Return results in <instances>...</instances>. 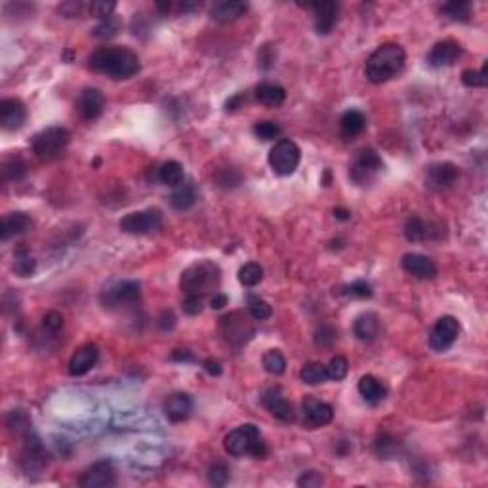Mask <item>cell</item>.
<instances>
[{"label":"cell","instance_id":"obj_1","mask_svg":"<svg viewBox=\"0 0 488 488\" xmlns=\"http://www.w3.org/2000/svg\"><path fill=\"white\" fill-rule=\"evenodd\" d=\"M90 69L117 81H126L140 73L141 64L136 52L122 46H105L95 50L88 59Z\"/></svg>","mask_w":488,"mask_h":488},{"label":"cell","instance_id":"obj_2","mask_svg":"<svg viewBox=\"0 0 488 488\" xmlns=\"http://www.w3.org/2000/svg\"><path fill=\"white\" fill-rule=\"evenodd\" d=\"M405 61L406 54L403 46L391 44V42L381 44L378 50L372 52V56L368 57L364 73L372 84H383L399 75L405 67Z\"/></svg>","mask_w":488,"mask_h":488},{"label":"cell","instance_id":"obj_3","mask_svg":"<svg viewBox=\"0 0 488 488\" xmlns=\"http://www.w3.org/2000/svg\"><path fill=\"white\" fill-rule=\"evenodd\" d=\"M223 446H225V452L229 456L235 458L250 456L261 460L267 454L266 441L261 437L260 429L254 424L239 425L233 432H229L225 441H223Z\"/></svg>","mask_w":488,"mask_h":488},{"label":"cell","instance_id":"obj_4","mask_svg":"<svg viewBox=\"0 0 488 488\" xmlns=\"http://www.w3.org/2000/svg\"><path fill=\"white\" fill-rule=\"evenodd\" d=\"M220 280H222V271H220V267L216 263L198 261V263H193L181 273L179 286H181V292L185 296H189V294L206 296L210 292H216V288L220 286Z\"/></svg>","mask_w":488,"mask_h":488},{"label":"cell","instance_id":"obj_5","mask_svg":"<svg viewBox=\"0 0 488 488\" xmlns=\"http://www.w3.org/2000/svg\"><path fill=\"white\" fill-rule=\"evenodd\" d=\"M71 143V132L64 126H50L38 132L31 141L32 155L40 160H54Z\"/></svg>","mask_w":488,"mask_h":488},{"label":"cell","instance_id":"obj_6","mask_svg":"<svg viewBox=\"0 0 488 488\" xmlns=\"http://www.w3.org/2000/svg\"><path fill=\"white\" fill-rule=\"evenodd\" d=\"M383 172V160L374 149H361L349 162V178L355 185L374 184Z\"/></svg>","mask_w":488,"mask_h":488},{"label":"cell","instance_id":"obj_7","mask_svg":"<svg viewBox=\"0 0 488 488\" xmlns=\"http://www.w3.org/2000/svg\"><path fill=\"white\" fill-rule=\"evenodd\" d=\"M50 456L37 433L31 432L23 437V451L19 456V465L27 475H38L48 468Z\"/></svg>","mask_w":488,"mask_h":488},{"label":"cell","instance_id":"obj_8","mask_svg":"<svg viewBox=\"0 0 488 488\" xmlns=\"http://www.w3.org/2000/svg\"><path fill=\"white\" fill-rule=\"evenodd\" d=\"M162 220H165L162 210L147 208L140 210V212H130V214H126V216L119 222V227H121V231L128 233V235L141 237L149 235V233H155L157 229H160Z\"/></svg>","mask_w":488,"mask_h":488},{"label":"cell","instance_id":"obj_9","mask_svg":"<svg viewBox=\"0 0 488 488\" xmlns=\"http://www.w3.org/2000/svg\"><path fill=\"white\" fill-rule=\"evenodd\" d=\"M302 151L292 140H279L269 151V166L277 176H290L298 170Z\"/></svg>","mask_w":488,"mask_h":488},{"label":"cell","instance_id":"obj_10","mask_svg":"<svg viewBox=\"0 0 488 488\" xmlns=\"http://www.w3.org/2000/svg\"><path fill=\"white\" fill-rule=\"evenodd\" d=\"M250 319H252L250 315H244L241 311L229 313L222 319V334L229 345L239 349L252 340L256 328H254V323Z\"/></svg>","mask_w":488,"mask_h":488},{"label":"cell","instance_id":"obj_11","mask_svg":"<svg viewBox=\"0 0 488 488\" xmlns=\"http://www.w3.org/2000/svg\"><path fill=\"white\" fill-rule=\"evenodd\" d=\"M141 298V285L138 280H122L102 294V304L107 309H119L138 304Z\"/></svg>","mask_w":488,"mask_h":488},{"label":"cell","instance_id":"obj_12","mask_svg":"<svg viewBox=\"0 0 488 488\" xmlns=\"http://www.w3.org/2000/svg\"><path fill=\"white\" fill-rule=\"evenodd\" d=\"M458 336H460V323L451 315H444L439 319L429 332V347L435 353H444L454 345Z\"/></svg>","mask_w":488,"mask_h":488},{"label":"cell","instance_id":"obj_13","mask_svg":"<svg viewBox=\"0 0 488 488\" xmlns=\"http://www.w3.org/2000/svg\"><path fill=\"white\" fill-rule=\"evenodd\" d=\"M460 178V170L454 162H435L425 170V185L433 191L451 189Z\"/></svg>","mask_w":488,"mask_h":488},{"label":"cell","instance_id":"obj_14","mask_svg":"<svg viewBox=\"0 0 488 488\" xmlns=\"http://www.w3.org/2000/svg\"><path fill=\"white\" fill-rule=\"evenodd\" d=\"M78 484L83 488H109L117 484V473H114L113 462L102 460L95 462L92 468L84 471Z\"/></svg>","mask_w":488,"mask_h":488},{"label":"cell","instance_id":"obj_15","mask_svg":"<svg viewBox=\"0 0 488 488\" xmlns=\"http://www.w3.org/2000/svg\"><path fill=\"white\" fill-rule=\"evenodd\" d=\"M76 111L84 121H97L105 111V95L97 88H84L76 97Z\"/></svg>","mask_w":488,"mask_h":488},{"label":"cell","instance_id":"obj_16","mask_svg":"<svg viewBox=\"0 0 488 488\" xmlns=\"http://www.w3.org/2000/svg\"><path fill=\"white\" fill-rule=\"evenodd\" d=\"M27 121V109L18 97H6L0 102V126L6 132H16Z\"/></svg>","mask_w":488,"mask_h":488},{"label":"cell","instance_id":"obj_17","mask_svg":"<svg viewBox=\"0 0 488 488\" xmlns=\"http://www.w3.org/2000/svg\"><path fill=\"white\" fill-rule=\"evenodd\" d=\"M305 8H311L315 13V31L319 35H330L334 31L338 23V13H340V4L332 0L324 2H313V4H304Z\"/></svg>","mask_w":488,"mask_h":488},{"label":"cell","instance_id":"obj_18","mask_svg":"<svg viewBox=\"0 0 488 488\" xmlns=\"http://www.w3.org/2000/svg\"><path fill=\"white\" fill-rule=\"evenodd\" d=\"M302 414H304V422L313 429L317 427H324L328 425L332 419H334V408L324 403V400H319L315 397H307L302 405Z\"/></svg>","mask_w":488,"mask_h":488},{"label":"cell","instance_id":"obj_19","mask_svg":"<svg viewBox=\"0 0 488 488\" xmlns=\"http://www.w3.org/2000/svg\"><path fill=\"white\" fill-rule=\"evenodd\" d=\"M400 266H403V269H405L408 275H412V277L422 280H432L439 275V269L437 266H435V261H433L432 258L424 256V254H405L403 260H400Z\"/></svg>","mask_w":488,"mask_h":488},{"label":"cell","instance_id":"obj_20","mask_svg":"<svg viewBox=\"0 0 488 488\" xmlns=\"http://www.w3.org/2000/svg\"><path fill=\"white\" fill-rule=\"evenodd\" d=\"M261 405L266 406L267 412L271 414L273 418L280 419L285 424H292L296 419L294 406L282 397L279 389H267L266 393L261 395Z\"/></svg>","mask_w":488,"mask_h":488},{"label":"cell","instance_id":"obj_21","mask_svg":"<svg viewBox=\"0 0 488 488\" xmlns=\"http://www.w3.org/2000/svg\"><path fill=\"white\" fill-rule=\"evenodd\" d=\"M462 52V46H460V42H456V40H441V42H437V44L432 48V52H429L427 64L432 65V67H437V69H441V67H451V65H454L458 59H460Z\"/></svg>","mask_w":488,"mask_h":488},{"label":"cell","instance_id":"obj_22","mask_svg":"<svg viewBox=\"0 0 488 488\" xmlns=\"http://www.w3.org/2000/svg\"><path fill=\"white\" fill-rule=\"evenodd\" d=\"M100 361V349L94 343H84L76 349L69 361L71 376H84Z\"/></svg>","mask_w":488,"mask_h":488},{"label":"cell","instance_id":"obj_23","mask_svg":"<svg viewBox=\"0 0 488 488\" xmlns=\"http://www.w3.org/2000/svg\"><path fill=\"white\" fill-rule=\"evenodd\" d=\"M162 412L174 424L185 422L191 416V412H193V399H191V395L181 393V391L168 395V399L162 405Z\"/></svg>","mask_w":488,"mask_h":488},{"label":"cell","instance_id":"obj_24","mask_svg":"<svg viewBox=\"0 0 488 488\" xmlns=\"http://www.w3.org/2000/svg\"><path fill=\"white\" fill-rule=\"evenodd\" d=\"M32 229V220L27 216L25 212H13V214H8V216L2 218V223H0V239L6 242L13 237L25 235L27 231Z\"/></svg>","mask_w":488,"mask_h":488},{"label":"cell","instance_id":"obj_25","mask_svg":"<svg viewBox=\"0 0 488 488\" xmlns=\"http://www.w3.org/2000/svg\"><path fill=\"white\" fill-rule=\"evenodd\" d=\"M353 332L355 336L361 340V342H374L378 340L381 332V323L380 317L372 313V311H367L355 319V324H353Z\"/></svg>","mask_w":488,"mask_h":488},{"label":"cell","instance_id":"obj_26","mask_svg":"<svg viewBox=\"0 0 488 488\" xmlns=\"http://www.w3.org/2000/svg\"><path fill=\"white\" fill-rule=\"evenodd\" d=\"M61 332H64V317L57 311H50L42 319V326L37 332V342H44L46 347L50 349L52 342H59V334Z\"/></svg>","mask_w":488,"mask_h":488},{"label":"cell","instance_id":"obj_27","mask_svg":"<svg viewBox=\"0 0 488 488\" xmlns=\"http://www.w3.org/2000/svg\"><path fill=\"white\" fill-rule=\"evenodd\" d=\"M367 128V117L359 109H349L340 119V133L345 141L355 140Z\"/></svg>","mask_w":488,"mask_h":488},{"label":"cell","instance_id":"obj_28","mask_svg":"<svg viewBox=\"0 0 488 488\" xmlns=\"http://www.w3.org/2000/svg\"><path fill=\"white\" fill-rule=\"evenodd\" d=\"M437 229H433L429 222H425L419 216H410L405 223V237L410 242H422V241H432L435 239Z\"/></svg>","mask_w":488,"mask_h":488},{"label":"cell","instance_id":"obj_29","mask_svg":"<svg viewBox=\"0 0 488 488\" xmlns=\"http://www.w3.org/2000/svg\"><path fill=\"white\" fill-rule=\"evenodd\" d=\"M359 393H361V397L367 400L368 405L376 406V405H380L381 400L386 399L387 389H386V386L376 378V376L367 374V376H362L361 381H359Z\"/></svg>","mask_w":488,"mask_h":488},{"label":"cell","instance_id":"obj_30","mask_svg":"<svg viewBox=\"0 0 488 488\" xmlns=\"http://www.w3.org/2000/svg\"><path fill=\"white\" fill-rule=\"evenodd\" d=\"M248 10L246 2H216L210 10V18L218 23H229L244 16Z\"/></svg>","mask_w":488,"mask_h":488},{"label":"cell","instance_id":"obj_31","mask_svg":"<svg viewBox=\"0 0 488 488\" xmlns=\"http://www.w3.org/2000/svg\"><path fill=\"white\" fill-rule=\"evenodd\" d=\"M256 100L266 107H279L285 103L286 92L279 84L261 83L256 86Z\"/></svg>","mask_w":488,"mask_h":488},{"label":"cell","instance_id":"obj_32","mask_svg":"<svg viewBox=\"0 0 488 488\" xmlns=\"http://www.w3.org/2000/svg\"><path fill=\"white\" fill-rule=\"evenodd\" d=\"M197 203V191L191 184H179L178 187H174L170 195V204L172 208L179 210V212H185L195 206Z\"/></svg>","mask_w":488,"mask_h":488},{"label":"cell","instance_id":"obj_33","mask_svg":"<svg viewBox=\"0 0 488 488\" xmlns=\"http://www.w3.org/2000/svg\"><path fill=\"white\" fill-rule=\"evenodd\" d=\"M471 12L473 8L468 0H454V2H446L441 6V13H444V18L460 21V23H468L471 19Z\"/></svg>","mask_w":488,"mask_h":488},{"label":"cell","instance_id":"obj_34","mask_svg":"<svg viewBox=\"0 0 488 488\" xmlns=\"http://www.w3.org/2000/svg\"><path fill=\"white\" fill-rule=\"evenodd\" d=\"M184 166L178 160H168L159 168V181L168 187H178L179 184H184Z\"/></svg>","mask_w":488,"mask_h":488},{"label":"cell","instance_id":"obj_35","mask_svg":"<svg viewBox=\"0 0 488 488\" xmlns=\"http://www.w3.org/2000/svg\"><path fill=\"white\" fill-rule=\"evenodd\" d=\"M299 378H302V381L307 383V386H321V383H324L326 380H330L326 364H323V362H307V364L302 368Z\"/></svg>","mask_w":488,"mask_h":488},{"label":"cell","instance_id":"obj_36","mask_svg":"<svg viewBox=\"0 0 488 488\" xmlns=\"http://www.w3.org/2000/svg\"><path fill=\"white\" fill-rule=\"evenodd\" d=\"M399 448H400L399 439H395L393 435H389V433H381V435H378L374 441L376 456L381 458V460H389V458H393L395 454L399 452Z\"/></svg>","mask_w":488,"mask_h":488},{"label":"cell","instance_id":"obj_37","mask_svg":"<svg viewBox=\"0 0 488 488\" xmlns=\"http://www.w3.org/2000/svg\"><path fill=\"white\" fill-rule=\"evenodd\" d=\"M35 269H37V260L27 252V248L16 250V254H13V273L18 277H31Z\"/></svg>","mask_w":488,"mask_h":488},{"label":"cell","instance_id":"obj_38","mask_svg":"<svg viewBox=\"0 0 488 488\" xmlns=\"http://www.w3.org/2000/svg\"><path fill=\"white\" fill-rule=\"evenodd\" d=\"M27 162L19 157H13V159H8L4 165H2V179L6 184H12V181H19L27 176Z\"/></svg>","mask_w":488,"mask_h":488},{"label":"cell","instance_id":"obj_39","mask_svg":"<svg viewBox=\"0 0 488 488\" xmlns=\"http://www.w3.org/2000/svg\"><path fill=\"white\" fill-rule=\"evenodd\" d=\"M6 425H8V429H10V432L16 433V435H19L21 439L25 437L27 433L32 432L31 419H29V416H27L23 410H12V412L8 414Z\"/></svg>","mask_w":488,"mask_h":488},{"label":"cell","instance_id":"obj_40","mask_svg":"<svg viewBox=\"0 0 488 488\" xmlns=\"http://www.w3.org/2000/svg\"><path fill=\"white\" fill-rule=\"evenodd\" d=\"M263 280V267L256 261H248L239 269V282L242 286H248V288H254L258 286Z\"/></svg>","mask_w":488,"mask_h":488},{"label":"cell","instance_id":"obj_41","mask_svg":"<svg viewBox=\"0 0 488 488\" xmlns=\"http://www.w3.org/2000/svg\"><path fill=\"white\" fill-rule=\"evenodd\" d=\"M261 362H263L266 372H269V374H273V376L285 374L286 359H285V355L280 353L279 349H269L266 355H263V361Z\"/></svg>","mask_w":488,"mask_h":488},{"label":"cell","instance_id":"obj_42","mask_svg":"<svg viewBox=\"0 0 488 488\" xmlns=\"http://www.w3.org/2000/svg\"><path fill=\"white\" fill-rule=\"evenodd\" d=\"M248 315L254 321H267L273 315V309L266 299L258 298V296H248Z\"/></svg>","mask_w":488,"mask_h":488},{"label":"cell","instance_id":"obj_43","mask_svg":"<svg viewBox=\"0 0 488 488\" xmlns=\"http://www.w3.org/2000/svg\"><path fill=\"white\" fill-rule=\"evenodd\" d=\"M488 65H482L481 71L475 69H465L462 73V83L468 86V88H484L488 84Z\"/></svg>","mask_w":488,"mask_h":488},{"label":"cell","instance_id":"obj_44","mask_svg":"<svg viewBox=\"0 0 488 488\" xmlns=\"http://www.w3.org/2000/svg\"><path fill=\"white\" fill-rule=\"evenodd\" d=\"M280 133H282V130H280V126L277 122L260 121L254 124V136L263 141L277 140V138H280Z\"/></svg>","mask_w":488,"mask_h":488},{"label":"cell","instance_id":"obj_45","mask_svg":"<svg viewBox=\"0 0 488 488\" xmlns=\"http://www.w3.org/2000/svg\"><path fill=\"white\" fill-rule=\"evenodd\" d=\"M326 370H328L330 380H334V381L343 380V378H345V376H347V372H349L347 359H345V357H342V355L332 357L328 364H326Z\"/></svg>","mask_w":488,"mask_h":488},{"label":"cell","instance_id":"obj_46","mask_svg":"<svg viewBox=\"0 0 488 488\" xmlns=\"http://www.w3.org/2000/svg\"><path fill=\"white\" fill-rule=\"evenodd\" d=\"M338 340V330L332 324H321L315 332V343L319 347L328 349L332 347Z\"/></svg>","mask_w":488,"mask_h":488},{"label":"cell","instance_id":"obj_47","mask_svg":"<svg viewBox=\"0 0 488 488\" xmlns=\"http://www.w3.org/2000/svg\"><path fill=\"white\" fill-rule=\"evenodd\" d=\"M343 294L349 296V298L368 299V298H372L374 290H372V286H370V282H367V280H355V282H351V285L345 286Z\"/></svg>","mask_w":488,"mask_h":488},{"label":"cell","instance_id":"obj_48","mask_svg":"<svg viewBox=\"0 0 488 488\" xmlns=\"http://www.w3.org/2000/svg\"><path fill=\"white\" fill-rule=\"evenodd\" d=\"M208 481L214 487H225L229 481V468L223 462L212 463L208 468Z\"/></svg>","mask_w":488,"mask_h":488},{"label":"cell","instance_id":"obj_49","mask_svg":"<svg viewBox=\"0 0 488 488\" xmlns=\"http://www.w3.org/2000/svg\"><path fill=\"white\" fill-rule=\"evenodd\" d=\"M119 32V21L113 18L109 19H103V21H100L97 25L92 29V35H94L95 38H111L114 37Z\"/></svg>","mask_w":488,"mask_h":488},{"label":"cell","instance_id":"obj_50","mask_svg":"<svg viewBox=\"0 0 488 488\" xmlns=\"http://www.w3.org/2000/svg\"><path fill=\"white\" fill-rule=\"evenodd\" d=\"M114 8H117V4H114V2H107V0H95V2H92V4H90L88 12L92 13L94 18L100 19V21H103V19L113 18Z\"/></svg>","mask_w":488,"mask_h":488},{"label":"cell","instance_id":"obj_51","mask_svg":"<svg viewBox=\"0 0 488 488\" xmlns=\"http://www.w3.org/2000/svg\"><path fill=\"white\" fill-rule=\"evenodd\" d=\"M296 484H298L299 488H319L323 487L324 484V477L321 471H305L304 475L299 477L298 481H296Z\"/></svg>","mask_w":488,"mask_h":488},{"label":"cell","instance_id":"obj_52","mask_svg":"<svg viewBox=\"0 0 488 488\" xmlns=\"http://www.w3.org/2000/svg\"><path fill=\"white\" fill-rule=\"evenodd\" d=\"M216 181L218 185H222V187H237V185L242 181V176L235 168H223L216 176Z\"/></svg>","mask_w":488,"mask_h":488},{"label":"cell","instance_id":"obj_53","mask_svg":"<svg viewBox=\"0 0 488 488\" xmlns=\"http://www.w3.org/2000/svg\"><path fill=\"white\" fill-rule=\"evenodd\" d=\"M181 307H184L185 315L195 317V315H198V313L203 311V296H193V294L185 296Z\"/></svg>","mask_w":488,"mask_h":488},{"label":"cell","instance_id":"obj_54","mask_svg":"<svg viewBox=\"0 0 488 488\" xmlns=\"http://www.w3.org/2000/svg\"><path fill=\"white\" fill-rule=\"evenodd\" d=\"M84 10H90V4L86 6L83 2H65V4L59 6V12L64 13L65 18H76V16H81Z\"/></svg>","mask_w":488,"mask_h":488},{"label":"cell","instance_id":"obj_55","mask_svg":"<svg viewBox=\"0 0 488 488\" xmlns=\"http://www.w3.org/2000/svg\"><path fill=\"white\" fill-rule=\"evenodd\" d=\"M157 324H159L160 330H172L174 326H176V315L172 313V311H165L162 315L159 317V321H157Z\"/></svg>","mask_w":488,"mask_h":488},{"label":"cell","instance_id":"obj_56","mask_svg":"<svg viewBox=\"0 0 488 488\" xmlns=\"http://www.w3.org/2000/svg\"><path fill=\"white\" fill-rule=\"evenodd\" d=\"M203 368L210 376H220L223 372L222 362L216 361V359H206V361L203 362Z\"/></svg>","mask_w":488,"mask_h":488},{"label":"cell","instance_id":"obj_57","mask_svg":"<svg viewBox=\"0 0 488 488\" xmlns=\"http://www.w3.org/2000/svg\"><path fill=\"white\" fill-rule=\"evenodd\" d=\"M210 305H212V309H223L227 305V296L220 294V292H214V296L210 298Z\"/></svg>","mask_w":488,"mask_h":488},{"label":"cell","instance_id":"obj_58","mask_svg":"<svg viewBox=\"0 0 488 488\" xmlns=\"http://www.w3.org/2000/svg\"><path fill=\"white\" fill-rule=\"evenodd\" d=\"M172 359H174V361H184V362L195 361V357H193V353H191L189 349H176V351L172 353Z\"/></svg>","mask_w":488,"mask_h":488},{"label":"cell","instance_id":"obj_59","mask_svg":"<svg viewBox=\"0 0 488 488\" xmlns=\"http://www.w3.org/2000/svg\"><path fill=\"white\" fill-rule=\"evenodd\" d=\"M246 102V95L239 94L235 97H231L227 103H225V111H235V109L242 107V103Z\"/></svg>","mask_w":488,"mask_h":488},{"label":"cell","instance_id":"obj_60","mask_svg":"<svg viewBox=\"0 0 488 488\" xmlns=\"http://www.w3.org/2000/svg\"><path fill=\"white\" fill-rule=\"evenodd\" d=\"M334 216H336L338 220H343V222H345V220H349V218H351V212H349V210H345V208H336L334 210Z\"/></svg>","mask_w":488,"mask_h":488}]
</instances>
